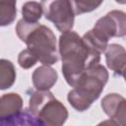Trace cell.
<instances>
[{"label": "cell", "mask_w": 126, "mask_h": 126, "mask_svg": "<svg viewBox=\"0 0 126 126\" xmlns=\"http://www.w3.org/2000/svg\"><path fill=\"white\" fill-rule=\"evenodd\" d=\"M58 47L62 59V73L71 87L77 84L86 70L99 63L100 53L89 47L73 31L62 32Z\"/></svg>", "instance_id": "1"}, {"label": "cell", "mask_w": 126, "mask_h": 126, "mask_svg": "<svg viewBox=\"0 0 126 126\" xmlns=\"http://www.w3.org/2000/svg\"><path fill=\"white\" fill-rule=\"evenodd\" d=\"M16 32L40 63L53 65L58 61L56 37L48 27L21 19L16 26Z\"/></svg>", "instance_id": "2"}, {"label": "cell", "mask_w": 126, "mask_h": 126, "mask_svg": "<svg viewBox=\"0 0 126 126\" xmlns=\"http://www.w3.org/2000/svg\"><path fill=\"white\" fill-rule=\"evenodd\" d=\"M108 72L100 64H96L84 72L77 84L68 93L67 99L77 111L87 110L98 98L108 81Z\"/></svg>", "instance_id": "3"}, {"label": "cell", "mask_w": 126, "mask_h": 126, "mask_svg": "<svg viewBox=\"0 0 126 126\" xmlns=\"http://www.w3.org/2000/svg\"><path fill=\"white\" fill-rule=\"evenodd\" d=\"M29 109L41 125L60 126L68 118L67 108L49 90L33 92L30 97Z\"/></svg>", "instance_id": "4"}, {"label": "cell", "mask_w": 126, "mask_h": 126, "mask_svg": "<svg viewBox=\"0 0 126 126\" xmlns=\"http://www.w3.org/2000/svg\"><path fill=\"white\" fill-rule=\"evenodd\" d=\"M42 14L61 32L71 31L74 26L75 14L69 0H41Z\"/></svg>", "instance_id": "5"}, {"label": "cell", "mask_w": 126, "mask_h": 126, "mask_svg": "<svg viewBox=\"0 0 126 126\" xmlns=\"http://www.w3.org/2000/svg\"><path fill=\"white\" fill-rule=\"evenodd\" d=\"M126 16L125 13L113 10L104 17L97 20L92 31L103 40L107 41L111 37H122L126 32Z\"/></svg>", "instance_id": "6"}, {"label": "cell", "mask_w": 126, "mask_h": 126, "mask_svg": "<svg viewBox=\"0 0 126 126\" xmlns=\"http://www.w3.org/2000/svg\"><path fill=\"white\" fill-rule=\"evenodd\" d=\"M101 107L105 114L110 118L111 124L125 125L126 119V100L118 94H108L101 100Z\"/></svg>", "instance_id": "7"}, {"label": "cell", "mask_w": 126, "mask_h": 126, "mask_svg": "<svg viewBox=\"0 0 126 126\" xmlns=\"http://www.w3.org/2000/svg\"><path fill=\"white\" fill-rule=\"evenodd\" d=\"M23 109V99L16 93H9L0 97V125L14 117Z\"/></svg>", "instance_id": "8"}, {"label": "cell", "mask_w": 126, "mask_h": 126, "mask_svg": "<svg viewBox=\"0 0 126 126\" xmlns=\"http://www.w3.org/2000/svg\"><path fill=\"white\" fill-rule=\"evenodd\" d=\"M105 60L107 67L119 76L124 75L125 71V56L126 52L123 46L112 43L106 46L105 50Z\"/></svg>", "instance_id": "9"}, {"label": "cell", "mask_w": 126, "mask_h": 126, "mask_svg": "<svg viewBox=\"0 0 126 126\" xmlns=\"http://www.w3.org/2000/svg\"><path fill=\"white\" fill-rule=\"evenodd\" d=\"M32 84L36 90L46 91L50 90L57 82V72L50 67V65H41L37 67L32 74Z\"/></svg>", "instance_id": "10"}, {"label": "cell", "mask_w": 126, "mask_h": 126, "mask_svg": "<svg viewBox=\"0 0 126 126\" xmlns=\"http://www.w3.org/2000/svg\"><path fill=\"white\" fill-rule=\"evenodd\" d=\"M16 81V69L14 64L7 59H0V90L11 88Z\"/></svg>", "instance_id": "11"}, {"label": "cell", "mask_w": 126, "mask_h": 126, "mask_svg": "<svg viewBox=\"0 0 126 126\" xmlns=\"http://www.w3.org/2000/svg\"><path fill=\"white\" fill-rule=\"evenodd\" d=\"M17 0H0V27L11 25L17 16Z\"/></svg>", "instance_id": "12"}, {"label": "cell", "mask_w": 126, "mask_h": 126, "mask_svg": "<svg viewBox=\"0 0 126 126\" xmlns=\"http://www.w3.org/2000/svg\"><path fill=\"white\" fill-rule=\"evenodd\" d=\"M3 125H41L37 118L30 111L29 108L22 109L18 114H16L11 119L3 123Z\"/></svg>", "instance_id": "13"}, {"label": "cell", "mask_w": 126, "mask_h": 126, "mask_svg": "<svg viewBox=\"0 0 126 126\" xmlns=\"http://www.w3.org/2000/svg\"><path fill=\"white\" fill-rule=\"evenodd\" d=\"M23 19L27 22H38L42 16V8L40 3L35 1H28L22 7Z\"/></svg>", "instance_id": "14"}, {"label": "cell", "mask_w": 126, "mask_h": 126, "mask_svg": "<svg viewBox=\"0 0 126 126\" xmlns=\"http://www.w3.org/2000/svg\"><path fill=\"white\" fill-rule=\"evenodd\" d=\"M74 14L75 15H81L85 13L92 12L98 8L100 4L103 2V0H69Z\"/></svg>", "instance_id": "15"}, {"label": "cell", "mask_w": 126, "mask_h": 126, "mask_svg": "<svg viewBox=\"0 0 126 126\" xmlns=\"http://www.w3.org/2000/svg\"><path fill=\"white\" fill-rule=\"evenodd\" d=\"M37 61L38 60H37L36 56L29 48L22 50L18 56V63L24 69H29V68L34 66Z\"/></svg>", "instance_id": "16"}, {"label": "cell", "mask_w": 126, "mask_h": 126, "mask_svg": "<svg viewBox=\"0 0 126 126\" xmlns=\"http://www.w3.org/2000/svg\"><path fill=\"white\" fill-rule=\"evenodd\" d=\"M115 1L119 4H125L126 3V0H115Z\"/></svg>", "instance_id": "17"}]
</instances>
